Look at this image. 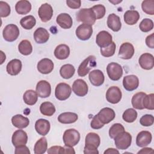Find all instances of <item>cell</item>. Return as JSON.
<instances>
[{"instance_id": "1", "label": "cell", "mask_w": 154, "mask_h": 154, "mask_svg": "<svg viewBox=\"0 0 154 154\" xmlns=\"http://www.w3.org/2000/svg\"><path fill=\"white\" fill-rule=\"evenodd\" d=\"M100 143L99 135L94 132L87 134L85 139V146L84 153L85 154H98L97 147Z\"/></svg>"}, {"instance_id": "2", "label": "cell", "mask_w": 154, "mask_h": 154, "mask_svg": "<svg viewBox=\"0 0 154 154\" xmlns=\"http://www.w3.org/2000/svg\"><path fill=\"white\" fill-rule=\"evenodd\" d=\"M76 19L83 23L93 25L96 22V16L91 8H82L76 13Z\"/></svg>"}, {"instance_id": "3", "label": "cell", "mask_w": 154, "mask_h": 154, "mask_svg": "<svg viewBox=\"0 0 154 154\" xmlns=\"http://www.w3.org/2000/svg\"><path fill=\"white\" fill-rule=\"evenodd\" d=\"M63 140L64 144L70 147L76 146L80 140V134L75 129H69L64 131Z\"/></svg>"}, {"instance_id": "4", "label": "cell", "mask_w": 154, "mask_h": 154, "mask_svg": "<svg viewBox=\"0 0 154 154\" xmlns=\"http://www.w3.org/2000/svg\"><path fill=\"white\" fill-rule=\"evenodd\" d=\"M96 66V57L94 55H90L86 58L79 65L78 69V74L79 76H85L90 72L92 68H94Z\"/></svg>"}, {"instance_id": "5", "label": "cell", "mask_w": 154, "mask_h": 154, "mask_svg": "<svg viewBox=\"0 0 154 154\" xmlns=\"http://www.w3.org/2000/svg\"><path fill=\"white\" fill-rule=\"evenodd\" d=\"M132 136L126 131L122 132L116 136L114 138V143L118 149L125 150L127 149L131 144Z\"/></svg>"}, {"instance_id": "6", "label": "cell", "mask_w": 154, "mask_h": 154, "mask_svg": "<svg viewBox=\"0 0 154 154\" xmlns=\"http://www.w3.org/2000/svg\"><path fill=\"white\" fill-rule=\"evenodd\" d=\"M71 93V87L66 83H59L55 87V96L59 100H65L67 99L70 97Z\"/></svg>"}, {"instance_id": "7", "label": "cell", "mask_w": 154, "mask_h": 154, "mask_svg": "<svg viewBox=\"0 0 154 154\" xmlns=\"http://www.w3.org/2000/svg\"><path fill=\"white\" fill-rule=\"evenodd\" d=\"M19 34V29L14 24L7 25L5 26L2 31V35L4 40L9 42L16 40L18 38Z\"/></svg>"}, {"instance_id": "8", "label": "cell", "mask_w": 154, "mask_h": 154, "mask_svg": "<svg viewBox=\"0 0 154 154\" xmlns=\"http://www.w3.org/2000/svg\"><path fill=\"white\" fill-rule=\"evenodd\" d=\"M106 72L109 79L112 81L119 80L123 73L122 67L119 64L114 62L109 63L107 65Z\"/></svg>"}, {"instance_id": "9", "label": "cell", "mask_w": 154, "mask_h": 154, "mask_svg": "<svg viewBox=\"0 0 154 154\" xmlns=\"http://www.w3.org/2000/svg\"><path fill=\"white\" fill-rule=\"evenodd\" d=\"M76 37L81 40H88L93 34L92 25L86 23L81 24L78 26L75 31Z\"/></svg>"}, {"instance_id": "10", "label": "cell", "mask_w": 154, "mask_h": 154, "mask_svg": "<svg viewBox=\"0 0 154 154\" xmlns=\"http://www.w3.org/2000/svg\"><path fill=\"white\" fill-rule=\"evenodd\" d=\"M122 91L117 86H112L109 87L106 93V99L107 101L112 104L119 103L122 99Z\"/></svg>"}, {"instance_id": "11", "label": "cell", "mask_w": 154, "mask_h": 154, "mask_svg": "<svg viewBox=\"0 0 154 154\" xmlns=\"http://www.w3.org/2000/svg\"><path fill=\"white\" fill-rule=\"evenodd\" d=\"M72 90L76 96L83 97L87 94L88 87L84 80L77 79L73 83Z\"/></svg>"}, {"instance_id": "12", "label": "cell", "mask_w": 154, "mask_h": 154, "mask_svg": "<svg viewBox=\"0 0 154 154\" xmlns=\"http://www.w3.org/2000/svg\"><path fill=\"white\" fill-rule=\"evenodd\" d=\"M35 91L41 98L48 97L51 93V86L49 82L45 80H41L37 82L35 87Z\"/></svg>"}, {"instance_id": "13", "label": "cell", "mask_w": 154, "mask_h": 154, "mask_svg": "<svg viewBox=\"0 0 154 154\" xmlns=\"http://www.w3.org/2000/svg\"><path fill=\"white\" fill-rule=\"evenodd\" d=\"M38 14L42 22H47L49 21L53 16L52 6L48 3L42 4L38 8Z\"/></svg>"}, {"instance_id": "14", "label": "cell", "mask_w": 154, "mask_h": 154, "mask_svg": "<svg viewBox=\"0 0 154 154\" xmlns=\"http://www.w3.org/2000/svg\"><path fill=\"white\" fill-rule=\"evenodd\" d=\"M135 49L134 46L129 42L122 43L119 51V57L123 60L131 59L134 54Z\"/></svg>"}, {"instance_id": "15", "label": "cell", "mask_w": 154, "mask_h": 154, "mask_svg": "<svg viewBox=\"0 0 154 154\" xmlns=\"http://www.w3.org/2000/svg\"><path fill=\"white\" fill-rule=\"evenodd\" d=\"M96 42L100 48H105L112 42V37L108 31H101L96 35Z\"/></svg>"}, {"instance_id": "16", "label": "cell", "mask_w": 154, "mask_h": 154, "mask_svg": "<svg viewBox=\"0 0 154 154\" xmlns=\"http://www.w3.org/2000/svg\"><path fill=\"white\" fill-rule=\"evenodd\" d=\"M98 118L103 124H108L114 120L116 116L114 111L108 107H105L100 110L97 114Z\"/></svg>"}, {"instance_id": "17", "label": "cell", "mask_w": 154, "mask_h": 154, "mask_svg": "<svg viewBox=\"0 0 154 154\" xmlns=\"http://www.w3.org/2000/svg\"><path fill=\"white\" fill-rule=\"evenodd\" d=\"M123 85L127 91H131L135 90L139 85L138 78L134 75H127L123 78Z\"/></svg>"}, {"instance_id": "18", "label": "cell", "mask_w": 154, "mask_h": 154, "mask_svg": "<svg viewBox=\"0 0 154 154\" xmlns=\"http://www.w3.org/2000/svg\"><path fill=\"white\" fill-rule=\"evenodd\" d=\"M11 141L15 147L25 145L28 141L27 134L24 131L21 130V129L16 131L13 134Z\"/></svg>"}, {"instance_id": "19", "label": "cell", "mask_w": 154, "mask_h": 154, "mask_svg": "<svg viewBox=\"0 0 154 154\" xmlns=\"http://www.w3.org/2000/svg\"><path fill=\"white\" fill-rule=\"evenodd\" d=\"M140 67L144 70L152 69L154 66V58L152 54L149 53L143 54L138 59Z\"/></svg>"}, {"instance_id": "20", "label": "cell", "mask_w": 154, "mask_h": 154, "mask_svg": "<svg viewBox=\"0 0 154 154\" xmlns=\"http://www.w3.org/2000/svg\"><path fill=\"white\" fill-rule=\"evenodd\" d=\"M54 64L52 61L49 58H45L38 61L37 65L38 71L42 74L50 73L54 69Z\"/></svg>"}, {"instance_id": "21", "label": "cell", "mask_w": 154, "mask_h": 154, "mask_svg": "<svg viewBox=\"0 0 154 154\" xmlns=\"http://www.w3.org/2000/svg\"><path fill=\"white\" fill-rule=\"evenodd\" d=\"M88 78L91 84L96 87L102 85L105 81V76L103 72L98 69L91 71L89 73Z\"/></svg>"}, {"instance_id": "22", "label": "cell", "mask_w": 154, "mask_h": 154, "mask_svg": "<svg viewBox=\"0 0 154 154\" xmlns=\"http://www.w3.org/2000/svg\"><path fill=\"white\" fill-rule=\"evenodd\" d=\"M152 139V134L147 131L140 132L136 138V144L138 147H144L149 145Z\"/></svg>"}, {"instance_id": "23", "label": "cell", "mask_w": 154, "mask_h": 154, "mask_svg": "<svg viewBox=\"0 0 154 154\" xmlns=\"http://www.w3.org/2000/svg\"><path fill=\"white\" fill-rule=\"evenodd\" d=\"M22 67V64L20 60L19 59H13L10 61L6 67V70L8 74L15 76L18 75Z\"/></svg>"}, {"instance_id": "24", "label": "cell", "mask_w": 154, "mask_h": 154, "mask_svg": "<svg viewBox=\"0 0 154 154\" xmlns=\"http://www.w3.org/2000/svg\"><path fill=\"white\" fill-rule=\"evenodd\" d=\"M51 128L50 122L43 119H40L35 122V129L40 135L45 136L49 132Z\"/></svg>"}, {"instance_id": "25", "label": "cell", "mask_w": 154, "mask_h": 154, "mask_svg": "<svg viewBox=\"0 0 154 154\" xmlns=\"http://www.w3.org/2000/svg\"><path fill=\"white\" fill-rule=\"evenodd\" d=\"M57 24L63 29H69L73 25V20L71 16L65 13H60L56 19Z\"/></svg>"}, {"instance_id": "26", "label": "cell", "mask_w": 154, "mask_h": 154, "mask_svg": "<svg viewBox=\"0 0 154 154\" xmlns=\"http://www.w3.org/2000/svg\"><path fill=\"white\" fill-rule=\"evenodd\" d=\"M106 23L108 28L114 32L120 31L122 28V23L120 17L114 13L109 14Z\"/></svg>"}, {"instance_id": "27", "label": "cell", "mask_w": 154, "mask_h": 154, "mask_svg": "<svg viewBox=\"0 0 154 154\" xmlns=\"http://www.w3.org/2000/svg\"><path fill=\"white\" fill-rule=\"evenodd\" d=\"M49 38V32L44 28H38L34 32V38L36 43L43 44L46 43Z\"/></svg>"}, {"instance_id": "28", "label": "cell", "mask_w": 154, "mask_h": 154, "mask_svg": "<svg viewBox=\"0 0 154 154\" xmlns=\"http://www.w3.org/2000/svg\"><path fill=\"white\" fill-rule=\"evenodd\" d=\"M70 55V48L65 44L58 45L54 50V55L58 60H65Z\"/></svg>"}, {"instance_id": "29", "label": "cell", "mask_w": 154, "mask_h": 154, "mask_svg": "<svg viewBox=\"0 0 154 154\" xmlns=\"http://www.w3.org/2000/svg\"><path fill=\"white\" fill-rule=\"evenodd\" d=\"M11 123L14 127L18 129H23L29 125V120L28 118L21 114H17L12 117Z\"/></svg>"}, {"instance_id": "30", "label": "cell", "mask_w": 154, "mask_h": 154, "mask_svg": "<svg viewBox=\"0 0 154 154\" xmlns=\"http://www.w3.org/2000/svg\"><path fill=\"white\" fill-rule=\"evenodd\" d=\"M125 22L129 25H133L137 23L140 19V14L137 10H127L123 16Z\"/></svg>"}, {"instance_id": "31", "label": "cell", "mask_w": 154, "mask_h": 154, "mask_svg": "<svg viewBox=\"0 0 154 154\" xmlns=\"http://www.w3.org/2000/svg\"><path fill=\"white\" fill-rule=\"evenodd\" d=\"M78 116L77 114L72 112H64L60 114L58 117L59 122L63 124L73 123L77 121Z\"/></svg>"}, {"instance_id": "32", "label": "cell", "mask_w": 154, "mask_h": 154, "mask_svg": "<svg viewBox=\"0 0 154 154\" xmlns=\"http://www.w3.org/2000/svg\"><path fill=\"white\" fill-rule=\"evenodd\" d=\"M15 10L19 14H26L29 13L31 10V4L28 1L21 0L16 3Z\"/></svg>"}, {"instance_id": "33", "label": "cell", "mask_w": 154, "mask_h": 154, "mask_svg": "<svg viewBox=\"0 0 154 154\" xmlns=\"http://www.w3.org/2000/svg\"><path fill=\"white\" fill-rule=\"evenodd\" d=\"M38 94L33 90H26L23 95V100L28 105H34L38 100Z\"/></svg>"}, {"instance_id": "34", "label": "cell", "mask_w": 154, "mask_h": 154, "mask_svg": "<svg viewBox=\"0 0 154 154\" xmlns=\"http://www.w3.org/2000/svg\"><path fill=\"white\" fill-rule=\"evenodd\" d=\"M146 94L144 92H138L135 93L132 97L131 103L132 106L137 109H143V100Z\"/></svg>"}, {"instance_id": "35", "label": "cell", "mask_w": 154, "mask_h": 154, "mask_svg": "<svg viewBox=\"0 0 154 154\" xmlns=\"http://www.w3.org/2000/svg\"><path fill=\"white\" fill-rule=\"evenodd\" d=\"M75 69L74 66L70 64H66L62 66L60 70L61 76L66 79L71 78L75 74Z\"/></svg>"}, {"instance_id": "36", "label": "cell", "mask_w": 154, "mask_h": 154, "mask_svg": "<svg viewBox=\"0 0 154 154\" xmlns=\"http://www.w3.org/2000/svg\"><path fill=\"white\" fill-rule=\"evenodd\" d=\"M40 112L46 116H52L55 112V107L50 102H43L40 106Z\"/></svg>"}, {"instance_id": "37", "label": "cell", "mask_w": 154, "mask_h": 154, "mask_svg": "<svg viewBox=\"0 0 154 154\" xmlns=\"http://www.w3.org/2000/svg\"><path fill=\"white\" fill-rule=\"evenodd\" d=\"M48 149V142L45 137L40 138L35 144L34 152L35 154L45 153Z\"/></svg>"}, {"instance_id": "38", "label": "cell", "mask_w": 154, "mask_h": 154, "mask_svg": "<svg viewBox=\"0 0 154 154\" xmlns=\"http://www.w3.org/2000/svg\"><path fill=\"white\" fill-rule=\"evenodd\" d=\"M18 50L22 55H29L32 52V46L29 41L23 40L18 45Z\"/></svg>"}, {"instance_id": "39", "label": "cell", "mask_w": 154, "mask_h": 154, "mask_svg": "<svg viewBox=\"0 0 154 154\" xmlns=\"http://www.w3.org/2000/svg\"><path fill=\"white\" fill-rule=\"evenodd\" d=\"M20 24L25 29H31L35 25L36 20L32 15L26 16L20 19Z\"/></svg>"}, {"instance_id": "40", "label": "cell", "mask_w": 154, "mask_h": 154, "mask_svg": "<svg viewBox=\"0 0 154 154\" xmlns=\"http://www.w3.org/2000/svg\"><path fill=\"white\" fill-rule=\"evenodd\" d=\"M137 112L134 108H128L124 111L122 118L127 123H132L137 119Z\"/></svg>"}, {"instance_id": "41", "label": "cell", "mask_w": 154, "mask_h": 154, "mask_svg": "<svg viewBox=\"0 0 154 154\" xmlns=\"http://www.w3.org/2000/svg\"><path fill=\"white\" fill-rule=\"evenodd\" d=\"M125 131L124 126L120 123H114L113 124L109 130V137L112 139H114L116 136L122 132Z\"/></svg>"}, {"instance_id": "42", "label": "cell", "mask_w": 154, "mask_h": 154, "mask_svg": "<svg viewBox=\"0 0 154 154\" xmlns=\"http://www.w3.org/2000/svg\"><path fill=\"white\" fill-rule=\"evenodd\" d=\"M116 49V43L114 42H112L108 46L100 48V52L102 56L105 57H110L114 54Z\"/></svg>"}, {"instance_id": "43", "label": "cell", "mask_w": 154, "mask_h": 154, "mask_svg": "<svg viewBox=\"0 0 154 154\" xmlns=\"http://www.w3.org/2000/svg\"><path fill=\"white\" fill-rule=\"evenodd\" d=\"M141 8L143 11L150 15L154 14V1L146 0L143 1L141 4Z\"/></svg>"}, {"instance_id": "44", "label": "cell", "mask_w": 154, "mask_h": 154, "mask_svg": "<svg viewBox=\"0 0 154 154\" xmlns=\"http://www.w3.org/2000/svg\"><path fill=\"white\" fill-rule=\"evenodd\" d=\"M140 30L143 32H147L151 31L153 28V22L149 18H145L142 20L139 25Z\"/></svg>"}, {"instance_id": "45", "label": "cell", "mask_w": 154, "mask_h": 154, "mask_svg": "<svg viewBox=\"0 0 154 154\" xmlns=\"http://www.w3.org/2000/svg\"><path fill=\"white\" fill-rule=\"evenodd\" d=\"M143 105L144 108L153 110L154 109V94L151 93L149 94H146L143 98Z\"/></svg>"}, {"instance_id": "46", "label": "cell", "mask_w": 154, "mask_h": 154, "mask_svg": "<svg viewBox=\"0 0 154 154\" xmlns=\"http://www.w3.org/2000/svg\"><path fill=\"white\" fill-rule=\"evenodd\" d=\"M91 9L95 14L96 20L103 18L106 13L105 7L102 4L95 5L91 7Z\"/></svg>"}, {"instance_id": "47", "label": "cell", "mask_w": 154, "mask_h": 154, "mask_svg": "<svg viewBox=\"0 0 154 154\" xmlns=\"http://www.w3.org/2000/svg\"><path fill=\"white\" fill-rule=\"evenodd\" d=\"M11 12L10 5L4 1H0V15L1 17H6L8 16Z\"/></svg>"}, {"instance_id": "48", "label": "cell", "mask_w": 154, "mask_h": 154, "mask_svg": "<svg viewBox=\"0 0 154 154\" xmlns=\"http://www.w3.org/2000/svg\"><path fill=\"white\" fill-rule=\"evenodd\" d=\"M154 117L152 114H145L140 119V124L143 126H150L153 124Z\"/></svg>"}, {"instance_id": "49", "label": "cell", "mask_w": 154, "mask_h": 154, "mask_svg": "<svg viewBox=\"0 0 154 154\" xmlns=\"http://www.w3.org/2000/svg\"><path fill=\"white\" fill-rule=\"evenodd\" d=\"M90 126L91 128H93V129H101L104 126V124H103L100 122V120L98 118L97 115H96L93 118L90 123Z\"/></svg>"}, {"instance_id": "50", "label": "cell", "mask_w": 154, "mask_h": 154, "mask_svg": "<svg viewBox=\"0 0 154 154\" xmlns=\"http://www.w3.org/2000/svg\"><path fill=\"white\" fill-rule=\"evenodd\" d=\"M66 4L70 8L78 9L81 7V1L80 0H67Z\"/></svg>"}, {"instance_id": "51", "label": "cell", "mask_w": 154, "mask_h": 154, "mask_svg": "<svg viewBox=\"0 0 154 154\" xmlns=\"http://www.w3.org/2000/svg\"><path fill=\"white\" fill-rule=\"evenodd\" d=\"M14 153L15 154H20V153L29 154L30 151L27 146H26L25 145H22V146L16 147Z\"/></svg>"}, {"instance_id": "52", "label": "cell", "mask_w": 154, "mask_h": 154, "mask_svg": "<svg viewBox=\"0 0 154 154\" xmlns=\"http://www.w3.org/2000/svg\"><path fill=\"white\" fill-rule=\"evenodd\" d=\"M146 44L149 48H154V33H152L146 38Z\"/></svg>"}, {"instance_id": "53", "label": "cell", "mask_w": 154, "mask_h": 154, "mask_svg": "<svg viewBox=\"0 0 154 154\" xmlns=\"http://www.w3.org/2000/svg\"><path fill=\"white\" fill-rule=\"evenodd\" d=\"M61 148H62V147L60 146H52L48 149L47 152L49 154H54V153L59 154V153H61Z\"/></svg>"}, {"instance_id": "54", "label": "cell", "mask_w": 154, "mask_h": 154, "mask_svg": "<svg viewBox=\"0 0 154 154\" xmlns=\"http://www.w3.org/2000/svg\"><path fill=\"white\" fill-rule=\"evenodd\" d=\"M61 153H75V151L73 147H70L68 146H64L62 147L61 150Z\"/></svg>"}, {"instance_id": "55", "label": "cell", "mask_w": 154, "mask_h": 154, "mask_svg": "<svg viewBox=\"0 0 154 154\" xmlns=\"http://www.w3.org/2000/svg\"><path fill=\"white\" fill-rule=\"evenodd\" d=\"M114 154V153H119V151L114 148H108L105 152L104 154Z\"/></svg>"}, {"instance_id": "56", "label": "cell", "mask_w": 154, "mask_h": 154, "mask_svg": "<svg viewBox=\"0 0 154 154\" xmlns=\"http://www.w3.org/2000/svg\"><path fill=\"white\" fill-rule=\"evenodd\" d=\"M153 150L152 148H149V147H144L143 149H142L141 150H140L138 153H153Z\"/></svg>"}, {"instance_id": "57", "label": "cell", "mask_w": 154, "mask_h": 154, "mask_svg": "<svg viewBox=\"0 0 154 154\" xmlns=\"http://www.w3.org/2000/svg\"><path fill=\"white\" fill-rule=\"evenodd\" d=\"M0 52H1V64H2L3 63H4V61L5 60V58H6V57H5V55L4 54V52L2 51H0Z\"/></svg>"}, {"instance_id": "58", "label": "cell", "mask_w": 154, "mask_h": 154, "mask_svg": "<svg viewBox=\"0 0 154 154\" xmlns=\"http://www.w3.org/2000/svg\"><path fill=\"white\" fill-rule=\"evenodd\" d=\"M122 1V0H120V1H109V2H111V3H112V4H114V5L117 4H119V3H120Z\"/></svg>"}]
</instances>
